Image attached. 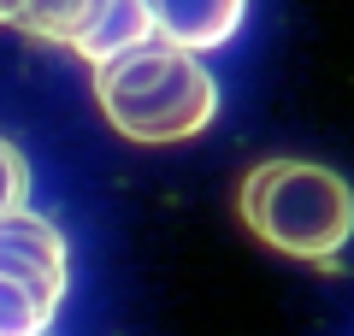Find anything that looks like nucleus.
<instances>
[{
    "instance_id": "nucleus-2",
    "label": "nucleus",
    "mask_w": 354,
    "mask_h": 336,
    "mask_svg": "<svg viewBox=\"0 0 354 336\" xmlns=\"http://www.w3.org/2000/svg\"><path fill=\"white\" fill-rule=\"evenodd\" d=\"M236 212L266 248L307 265L342 260L354 242V189L313 160H266L242 177Z\"/></svg>"
},
{
    "instance_id": "nucleus-3",
    "label": "nucleus",
    "mask_w": 354,
    "mask_h": 336,
    "mask_svg": "<svg viewBox=\"0 0 354 336\" xmlns=\"http://www.w3.org/2000/svg\"><path fill=\"white\" fill-rule=\"evenodd\" d=\"M0 272L24 277V283L48 289L53 301H65V236L48 218H36L30 207L0 218Z\"/></svg>"
},
{
    "instance_id": "nucleus-6",
    "label": "nucleus",
    "mask_w": 354,
    "mask_h": 336,
    "mask_svg": "<svg viewBox=\"0 0 354 336\" xmlns=\"http://www.w3.org/2000/svg\"><path fill=\"white\" fill-rule=\"evenodd\" d=\"M53 312H59V301L48 289L0 272V336H41L53 324Z\"/></svg>"
},
{
    "instance_id": "nucleus-4",
    "label": "nucleus",
    "mask_w": 354,
    "mask_h": 336,
    "mask_svg": "<svg viewBox=\"0 0 354 336\" xmlns=\"http://www.w3.org/2000/svg\"><path fill=\"white\" fill-rule=\"evenodd\" d=\"M148 18H153V36L160 41L207 53V48H225L242 30L248 0H148Z\"/></svg>"
},
{
    "instance_id": "nucleus-5",
    "label": "nucleus",
    "mask_w": 354,
    "mask_h": 336,
    "mask_svg": "<svg viewBox=\"0 0 354 336\" xmlns=\"http://www.w3.org/2000/svg\"><path fill=\"white\" fill-rule=\"evenodd\" d=\"M148 36H153L148 0H101V12L88 18V30L71 41V53L88 59V65H101V59H113V53L136 48V41H148Z\"/></svg>"
},
{
    "instance_id": "nucleus-9",
    "label": "nucleus",
    "mask_w": 354,
    "mask_h": 336,
    "mask_svg": "<svg viewBox=\"0 0 354 336\" xmlns=\"http://www.w3.org/2000/svg\"><path fill=\"white\" fill-rule=\"evenodd\" d=\"M24 6L30 0H0V24H24Z\"/></svg>"
},
{
    "instance_id": "nucleus-1",
    "label": "nucleus",
    "mask_w": 354,
    "mask_h": 336,
    "mask_svg": "<svg viewBox=\"0 0 354 336\" xmlns=\"http://www.w3.org/2000/svg\"><path fill=\"white\" fill-rule=\"evenodd\" d=\"M95 106L124 142L165 148V142H189L213 124L218 83L201 65V53L148 36L95 65Z\"/></svg>"
},
{
    "instance_id": "nucleus-8",
    "label": "nucleus",
    "mask_w": 354,
    "mask_h": 336,
    "mask_svg": "<svg viewBox=\"0 0 354 336\" xmlns=\"http://www.w3.org/2000/svg\"><path fill=\"white\" fill-rule=\"evenodd\" d=\"M24 200H30V165H24V153L12 142H0V218L18 212Z\"/></svg>"
},
{
    "instance_id": "nucleus-7",
    "label": "nucleus",
    "mask_w": 354,
    "mask_h": 336,
    "mask_svg": "<svg viewBox=\"0 0 354 336\" xmlns=\"http://www.w3.org/2000/svg\"><path fill=\"white\" fill-rule=\"evenodd\" d=\"M95 12H101V0H30V6H24V24H18V30H30V36H41V41L71 48V41L88 30V18H95Z\"/></svg>"
}]
</instances>
